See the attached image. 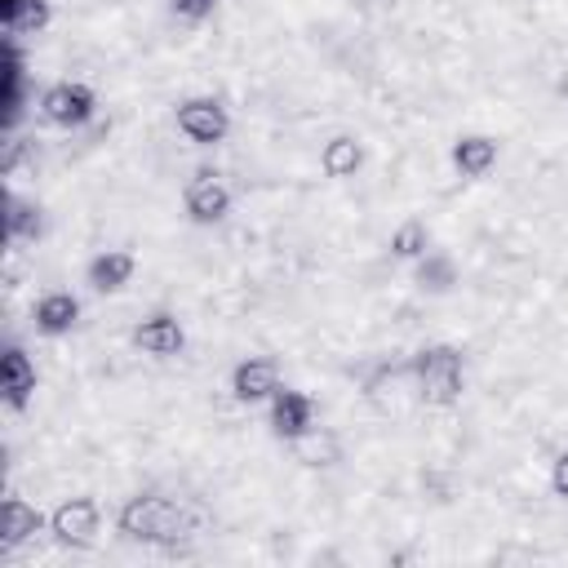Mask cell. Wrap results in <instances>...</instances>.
Segmentation results:
<instances>
[{"instance_id": "d6986e66", "label": "cell", "mask_w": 568, "mask_h": 568, "mask_svg": "<svg viewBox=\"0 0 568 568\" xmlns=\"http://www.w3.org/2000/svg\"><path fill=\"white\" fill-rule=\"evenodd\" d=\"M4 226H9V235L13 240H36L40 235V226H44V217H40V209L36 204H27V200H9V213H4Z\"/></svg>"}, {"instance_id": "2e32d148", "label": "cell", "mask_w": 568, "mask_h": 568, "mask_svg": "<svg viewBox=\"0 0 568 568\" xmlns=\"http://www.w3.org/2000/svg\"><path fill=\"white\" fill-rule=\"evenodd\" d=\"M44 528V515L31 506V501H22V497H9L4 501V546L13 550V546H22L27 537H36Z\"/></svg>"}, {"instance_id": "7a4b0ae2", "label": "cell", "mask_w": 568, "mask_h": 568, "mask_svg": "<svg viewBox=\"0 0 568 568\" xmlns=\"http://www.w3.org/2000/svg\"><path fill=\"white\" fill-rule=\"evenodd\" d=\"M408 373L417 377V395L430 408H453L462 399L466 386V364L457 346H426L422 355H413Z\"/></svg>"}, {"instance_id": "5b68a950", "label": "cell", "mask_w": 568, "mask_h": 568, "mask_svg": "<svg viewBox=\"0 0 568 568\" xmlns=\"http://www.w3.org/2000/svg\"><path fill=\"white\" fill-rule=\"evenodd\" d=\"M98 528H102V510H98L93 497H67V501H58L53 515H49V532H53L62 546H93Z\"/></svg>"}, {"instance_id": "e0dca14e", "label": "cell", "mask_w": 568, "mask_h": 568, "mask_svg": "<svg viewBox=\"0 0 568 568\" xmlns=\"http://www.w3.org/2000/svg\"><path fill=\"white\" fill-rule=\"evenodd\" d=\"M417 284H422L426 293H448V288L457 284V262H453L448 253H439V248H426V253L417 257Z\"/></svg>"}, {"instance_id": "ac0fdd59", "label": "cell", "mask_w": 568, "mask_h": 568, "mask_svg": "<svg viewBox=\"0 0 568 568\" xmlns=\"http://www.w3.org/2000/svg\"><path fill=\"white\" fill-rule=\"evenodd\" d=\"M430 248V226L422 217H404L395 231H390V253L395 257H422Z\"/></svg>"}, {"instance_id": "6da1fadb", "label": "cell", "mask_w": 568, "mask_h": 568, "mask_svg": "<svg viewBox=\"0 0 568 568\" xmlns=\"http://www.w3.org/2000/svg\"><path fill=\"white\" fill-rule=\"evenodd\" d=\"M115 528L129 537V541H146V546H173L178 537L191 532V515L173 501V497H160V493H138L120 506L115 515Z\"/></svg>"}, {"instance_id": "8992f818", "label": "cell", "mask_w": 568, "mask_h": 568, "mask_svg": "<svg viewBox=\"0 0 568 568\" xmlns=\"http://www.w3.org/2000/svg\"><path fill=\"white\" fill-rule=\"evenodd\" d=\"M178 129L195 142V146H217L231 133V115L217 98H186L178 106Z\"/></svg>"}, {"instance_id": "4fadbf2b", "label": "cell", "mask_w": 568, "mask_h": 568, "mask_svg": "<svg viewBox=\"0 0 568 568\" xmlns=\"http://www.w3.org/2000/svg\"><path fill=\"white\" fill-rule=\"evenodd\" d=\"M497 164V138L488 133H466L453 142V169L462 178H484L488 169Z\"/></svg>"}, {"instance_id": "3957f363", "label": "cell", "mask_w": 568, "mask_h": 568, "mask_svg": "<svg viewBox=\"0 0 568 568\" xmlns=\"http://www.w3.org/2000/svg\"><path fill=\"white\" fill-rule=\"evenodd\" d=\"M40 111H44V120H49V124L80 129V124H89V120H93L98 98H93V89H89V84H80V80H58V84H49V89L40 93Z\"/></svg>"}, {"instance_id": "8fae6325", "label": "cell", "mask_w": 568, "mask_h": 568, "mask_svg": "<svg viewBox=\"0 0 568 568\" xmlns=\"http://www.w3.org/2000/svg\"><path fill=\"white\" fill-rule=\"evenodd\" d=\"M31 320H36V328H40L44 337H62V333H71L75 320H80V297L67 293V288H49V293L36 302Z\"/></svg>"}, {"instance_id": "9a60e30c", "label": "cell", "mask_w": 568, "mask_h": 568, "mask_svg": "<svg viewBox=\"0 0 568 568\" xmlns=\"http://www.w3.org/2000/svg\"><path fill=\"white\" fill-rule=\"evenodd\" d=\"M293 453L302 466H337L342 462V439L333 430H306L302 439H293Z\"/></svg>"}, {"instance_id": "30bf717a", "label": "cell", "mask_w": 568, "mask_h": 568, "mask_svg": "<svg viewBox=\"0 0 568 568\" xmlns=\"http://www.w3.org/2000/svg\"><path fill=\"white\" fill-rule=\"evenodd\" d=\"M133 271H138V257L129 248H102V253L89 257L84 280H89L93 293H120L133 280Z\"/></svg>"}, {"instance_id": "ba28073f", "label": "cell", "mask_w": 568, "mask_h": 568, "mask_svg": "<svg viewBox=\"0 0 568 568\" xmlns=\"http://www.w3.org/2000/svg\"><path fill=\"white\" fill-rule=\"evenodd\" d=\"M280 390V364L266 359V355H248L231 368V395L244 399V404H262Z\"/></svg>"}, {"instance_id": "44dd1931", "label": "cell", "mask_w": 568, "mask_h": 568, "mask_svg": "<svg viewBox=\"0 0 568 568\" xmlns=\"http://www.w3.org/2000/svg\"><path fill=\"white\" fill-rule=\"evenodd\" d=\"M213 9H217V0H173V13L186 22H204Z\"/></svg>"}, {"instance_id": "9c48e42d", "label": "cell", "mask_w": 568, "mask_h": 568, "mask_svg": "<svg viewBox=\"0 0 568 568\" xmlns=\"http://www.w3.org/2000/svg\"><path fill=\"white\" fill-rule=\"evenodd\" d=\"M133 346H138V351H146V355L169 359V355H178V351L186 346V333H182L178 315L155 311V315H146V320H138V324H133Z\"/></svg>"}, {"instance_id": "ffe728a7", "label": "cell", "mask_w": 568, "mask_h": 568, "mask_svg": "<svg viewBox=\"0 0 568 568\" xmlns=\"http://www.w3.org/2000/svg\"><path fill=\"white\" fill-rule=\"evenodd\" d=\"M49 18H53L49 0H22V4H18V13H13L4 27H9V31H44V27H49Z\"/></svg>"}, {"instance_id": "7402d4cb", "label": "cell", "mask_w": 568, "mask_h": 568, "mask_svg": "<svg viewBox=\"0 0 568 568\" xmlns=\"http://www.w3.org/2000/svg\"><path fill=\"white\" fill-rule=\"evenodd\" d=\"M550 493L559 497V501H568V448L555 457V466H550Z\"/></svg>"}, {"instance_id": "277c9868", "label": "cell", "mask_w": 568, "mask_h": 568, "mask_svg": "<svg viewBox=\"0 0 568 568\" xmlns=\"http://www.w3.org/2000/svg\"><path fill=\"white\" fill-rule=\"evenodd\" d=\"M182 209H186L191 222L213 226V222H222V217L231 213V186L222 182V173L200 169V173L182 186Z\"/></svg>"}, {"instance_id": "52a82bcc", "label": "cell", "mask_w": 568, "mask_h": 568, "mask_svg": "<svg viewBox=\"0 0 568 568\" xmlns=\"http://www.w3.org/2000/svg\"><path fill=\"white\" fill-rule=\"evenodd\" d=\"M311 422H315V399L311 395H302V390H288V386H280L275 395H271V435L275 439H302L306 430H311Z\"/></svg>"}, {"instance_id": "5bb4252c", "label": "cell", "mask_w": 568, "mask_h": 568, "mask_svg": "<svg viewBox=\"0 0 568 568\" xmlns=\"http://www.w3.org/2000/svg\"><path fill=\"white\" fill-rule=\"evenodd\" d=\"M359 164H364V146H359V138H351V133L328 138L324 151H320V169H324L328 178H355Z\"/></svg>"}, {"instance_id": "7c38bea8", "label": "cell", "mask_w": 568, "mask_h": 568, "mask_svg": "<svg viewBox=\"0 0 568 568\" xmlns=\"http://www.w3.org/2000/svg\"><path fill=\"white\" fill-rule=\"evenodd\" d=\"M0 390H4L9 408H22L31 399V390H36V364H31V355L22 346H4V355H0Z\"/></svg>"}]
</instances>
